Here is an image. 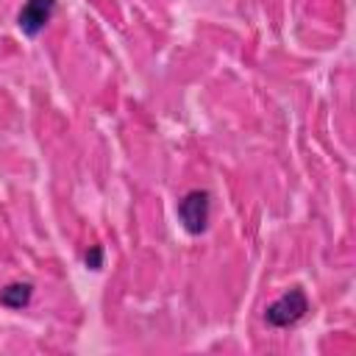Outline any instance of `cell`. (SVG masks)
Listing matches in <instances>:
<instances>
[{
    "label": "cell",
    "mask_w": 356,
    "mask_h": 356,
    "mask_svg": "<svg viewBox=\"0 0 356 356\" xmlns=\"http://www.w3.org/2000/svg\"><path fill=\"white\" fill-rule=\"evenodd\" d=\"M306 314H309V298L300 286H292L264 309V323L270 328H289L300 323Z\"/></svg>",
    "instance_id": "1"
},
{
    "label": "cell",
    "mask_w": 356,
    "mask_h": 356,
    "mask_svg": "<svg viewBox=\"0 0 356 356\" xmlns=\"http://www.w3.org/2000/svg\"><path fill=\"white\" fill-rule=\"evenodd\" d=\"M178 220H181L186 234L200 236L211 220V195L206 189H189L178 200Z\"/></svg>",
    "instance_id": "2"
},
{
    "label": "cell",
    "mask_w": 356,
    "mask_h": 356,
    "mask_svg": "<svg viewBox=\"0 0 356 356\" xmlns=\"http://www.w3.org/2000/svg\"><path fill=\"white\" fill-rule=\"evenodd\" d=\"M56 3L58 0H25V6L19 8L17 14V28L25 33V36H39L44 31V25L53 19L56 14Z\"/></svg>",
    "instance_id": "3"
},
{
    "label": "cell",
    "mask_w": 356,
    "mask_h": 356,
    "mask_svg": "<svg viewBox=\"0 0 356 356\" xmlns=\"http://www.w3.org/2000/svg\"><path fill=\"white\" fill-rule=\"evenodd\" d=\"M33 298V284L31 281H14L0 292V306L6 309H25Z\"/></svg>",
    "instance_id": "4"
},
{
    "label": "cell",
    "mask_w": 356,
    "mask_h": 356,
    "mask_svg": "<svg viewBox=\"0 0 356 356\" xmlns=\"http://www.w3.org/2000/svg\"><path fill=\"white\" fill-rule=\"evenodd\" d=\"M83 261L89 270H103V248L100 245H92L86 253H83Z\"/></svg>",
    "instance_id": "5"
}]
</instances>
